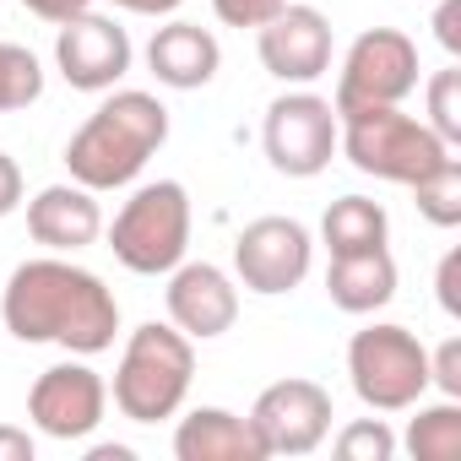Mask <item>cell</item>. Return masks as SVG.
<instances>
[{"instance_id":"cell-1","label":"cell","mask_w":461,"mask_h":461,"mask_svg":"<svg viewBox=\"0 0 461 461\" xmlns=\"http://www.w3.org/2000/svg\"><path fill=\"white\" fill-rule=\"evenodd\" d=\"M0 321L17 342H55L77 358H93L109 353L120 337V299L104 288L98 272L66 256H39L6 277Z\"/></svg>"},{"instance_id":"cell-2","label":"cell","mask_w":461,"mask_h":461,"mask_svg":"<svg viewBox=\"0 0 461 461\" xmlns=\"http://www.w3.org/2000/svg\"><path fill=\"white\" fill-rule=\"evenodd\" d=\"M163 141H168V109L152 93H136V87L114 93L109 87V98L66 141V168L87 190H120L147 168V158Z\"/></svg>"},{"instance_id":"cell-3","label":"cell","mask_w":461,"mask_h":461,"mask_svg":"<svg viewBox=\"0 0 461 461\" xmlns=\"http://www.w3.org/2000/svg\"><path fill=\"white\" fill-rule=\"evenodd\" d=\"M190 380H195V342L168 321H147L125 337L120 348V364H114V407L120 418L131 423H163L185 407L190 396Z\"/></svg>"},{"instance_id":"cell-4","label":"cell","mask_w":461,"mask_h":461,"mask_svg":"<svg viewBox=\"0 0 461 461\" xmlns=\"http://www.w3.org/2000/svg\"><path fill=\"white\" fill-rule=\"evenodd\" d=\"M337 152L358 174H375V179H391V185H412L418 174L445 163L456 147H445L423 120L402 114V104H385V109H342L337 114Z\"/></svg>"},{"instance_id":"cell-5","label":"cell","mask_w":461,"mask_h":461,"mask_svg":"<svg viewBox=\"0 0 461 461\" xmlns=\"http://www.w3.org/2000/svg\"><path fill=\"white\" fill-rule=\"evenodd\" d=\"M109 250L136 277H168L190 250V190L179 179L141 185L109 222Z\"/></svg>"},{"instance_id":"cell-6","label":"cell","mask_w":461,"mask_h":461,"mask_svg":"<svg viewBox=\"0 0 461 461\" xmlns=\"http://www.w3.org/2000/svg\"><path fill=\"white\" fill-rule=\"evenodd\" d=\"M348 380L369 412H407L429 391V348L407 326L375 321L348 342Z\"/></svg>"},{"instance_id":"cell-7","label":"cell","mask_w":461,"mask_h":461,"mask_svg":"<svg viewBox=\"0 0 461 461\" xmlns=\"http://www.w3.org/2000/svg\"><path fill=\"white\" fill-rule=\"evenodd\" d=\"M418 93V44L402 28H369L348 44L331 109H385Z\"/></svg>"},{"instance_id":"cell-8","label":"cell","mask_w":461,"mask_h":461,"mask_svg":"<svg viewBox=\"0 0 461 461\" xmlns=\"http://www.w3.org/2000/svg\"><path fill=\"white\" fill-rule=\"evenodd\" d=\"M261 147L272 158L277 174L288 179H315L331 168L337 158V109L331 98L321 93H283L272 109H267V125H261Z\"/></svg>"},{"instance_id":"cell-9","label":"cell","mask_w":461,"mask_h":461,"mask_svg":"<svg viewBox=\"0 0 461 461\" xmlns=\"http://www.w3.org/2000/svg\"><path fill=\"white\" fill-rule=\"evenodd\" d=\"M331 391L321 380H304V375H288L277 385H267L250 407V429L261 439L267 456H310L326 445L331 434Z\"/></svg>"},{"instance_id":"cell-10","label":"cell","mask_w":461,"mask_h":461,"mask_svg":"<svg viewBox=\"0 0 461 461\" xmlns=\"http://www.w3.org/2000/svg\"><path fill=\"white\" fill-rule=\"evenodd\" d=\"M310 261H315V240L299 217H256L234 240V277L261 299L294 294L310 277Z\"/></svg>"},{"instance_id":"cell-11","label":"cell","mask_w":461,"mask_h":461,"mask_svg":"<svg viewBox=\"0 0 461 461\" xmlns=\"http://www.w3.org/2000/svg\"><path fill=\"white\" fill-rule=\"evenodd\" d=\"M109 412V385L98 369H87L82 358H66L55 369H44L28 391V418L39 434L50 439H87Z\"/></svg>"},{"instance_id":"cell-12","label":"cell","mask_w":461,"mask_h":461,"mask_svg":"<svg viewBox=\"0 0 461 461\" xmlns=\"http://www.w3.org/2000/svg\"><path fill=\"white\" fill-rule=\"evenodd\" d=\"M131 60H136L131 33L114 17L82 12V17L60 23V33H55V66L77 93H109L131 71Z\"/></svg>"},{"instance_id":"cell-13","label":"cell","mask_w":461,"mask_h":461,"mask_svg":"<svg viewBox=\"0 0 461 461\" xmlns=\"http://www.w3.org/2000/svg\"><path fill=\"white\" fill-rule=\"evenodd\" d=\"M256 50H261V66L288 82V87H310L331 71V23L315 12V6H288L256 28Z\"/></svg>"},{"instance_id":"cell-14","label":"cell","mask_w":461,"mask_h":461,"mask_svg":"<svg viewBox=\"0 0 461 461\" xmlns=\"http://www.w3.org/2000/svg\"><path fill=\"white\" fill-rule=\"evenodd\" d=\"M163 299H168V321L190 342H212L222 331H234V321H240V288L212 261H179L168 272Z\"/></svg>"},{"instance_id":"cell-15","label":"cell","mask_w":461,"mask_h":461,"mask_svg":"<svg viewBox=\"0 0 461 461\" xmlns=\"http://www.w3.org/2000/svg\"><path fill=\"white\" fill-rule=\"evenodd\" d=\"M28 234L50 250V256H77L104 234V212H98V190L87 185H44L28 201Z\"/></svg>"},{"instance_id":"cell-16","label":"cell","mask_w":461,"mask_h":461,"mask_svg":"<svg viewBox=\"0 0 461 461\" xmlns=\"http://www.w3.org/2000/svg\"><path fill=\"white\" fill-rule=\"evenodd\" d=\"M217 66H222V50H217V39H212L206 28H195V23H168V28H158L152 44H147V71H152L163 87H174V93L206 87V82L217 77Z\"/></svg>"},{"instance_id":"cell-17","label":"cell","mask_w":461,"mask_h":461,"mask_svg":"<svg viewBox=\"0 0 461 461\" xmlns=\"http://www.w3.org/2000/svg\"><path fill=\"white\" fill-rule=\"evenodd\" d=\"M174 456L179 461H267L250 418L228 407H195L174 429Z\"/></svg>"},{"instance_id":"cell-18","label":"cell","mask_w":461,"mask_h":461,"mask_svg":"<svg viewBox=\"0 0 461 461\" xmlns=\"http://www.w3.org/2000/svg\"><path fill=\"white\" fill-rule=\"evenodd\" d=\"M326 294L342 315H375L396 299V261L391 250H364V256H331L326 267Z\"/></svg>"},{"instance_id":"cell-19","label":"cell","mask_w":461,"mask_h":461,"mask_svg":"<svg viewBox=\"0 0 461 461\" xmlns=\"http://www.w3.org/2000/svg\"><path fill=\"white\" fill-rule=\"evenodd\" d=\"M321 240L331 256H364V250H380L391 240V217L369 195H342L321 217Z\"/></svg>"},{"instance_id":"cell-20","label":"cell","mask_w":461,"mask_h":461,"mask_svg":"<svg viewBox=\"0 0 461 461\" xmlns=\"http://www.w3.org/2000/svg\"><path fill=\"white\" fill-rule=\"evenodd\" d=\"M407 456L412 461H456L461 456V402H434L423 407L418 402V418L407 423Z\"/></svg>"},{"instance_id":"cell-21","label":"cell","mask_w":461,"mask_h":461,"mask_svg":"<svg viewBox=\"0 0 461 461\" xmlns=\"http://www.w3.org/2000/svg\"><path fill=\"white\" fill-rule=\"evenodd\" d=\"M407 190H412L423 222H434V228H456L461 222V158L456 152L445 163H434L429 174H418Z\"/></svg>"},{"instance_id":"cell-22","label":"cell","mask_w":461,"mask_h":461,"mask_svg":"<svg viewBox=\"0 0 461 461\" xmlns=\"http://www.w3.org/2000/svg\"><path fill=\"white\" fill-rule=\"evenodd\" d=\"M39 93H44V66H39V55L0 39V114L39 104Z\"/></svg>"},{"instance_id":"cell-23","label":"cell","mask_w":461,"mask_h":461,"mask_svg":"<svg viewBox=\"0 0 461 461\" xmlns=\"http://www.w3.org/2000/svg\"><path fill=\"white\" fill-rule=\"evenodd\" d=\"M423 98H429V120H423V125H429L445 147H461V71H456V66L434 71L429 87H423Z\"/></svg>"},{"instance_id":"cell-24","label":"cell","mask_w":461,"mask_h":461,"mask_svg":"<svg viewBox=\"0 0 461 461\" xmlns=\"http://www.w3.org/2000/svg\"><path fill=\"white\" fill-rule=\"evenodd\" d=\"M337 456L342 461H391L396 456V434L385 429V418H358L337 434Z\"/></svg>"},{"instance_id":"cell-25","label":"cell","mask_w":461,"mask_h":461,"mask_svg":"<svg viewBox=\"0 0 461 461\" xmlns=\"http://www.w3.org/2000/svg\"><path fill=\"white\" fill-rule=\"evenodd\" d=\"M283 6H288V0H212V12H217L222 28H261V23H272Z\"/></svg>"},{"instance_id":"cell-26","label":"cell","mask_w":461,"mask_h":461,"mask_svg":"<svg viewBox=\"0 0 461 461\" xmlns=\"http://www.w3.org/2000/svg\"><path fill=\"white\" fill-rule=\"evenodd\" d=\"M429 385H439L450 402H461V337H445L429 353Z\"/></svg>"},{"instance_id":"cell-27","label":"cell","mask_w":461,"mask_h":461,"mask_svg":"<svg viewBox=\"0 0 461 461\" xmlns=\"http://www.w3.org/2000/svg\"><path fill=\"white\" fill-rule=\"evenodd\" d=\"M434 294H439V310L450 321H461V250H445V261L434 272Z\"/></svg>"},{"instance_id":"cell-28","label":"cell","mask_w":461,"mask_h":461,"mask_svg":"<svg viewBox=\"0 0 461 461\" xmlns=\"http://www.w3.org/2000/svg\"><path fill=\"white\" fill-rule=\"evenodd\" d=\"M434 39L445 55H461V0H439L434 12Z\"/></svg>"},{"instance_id":"cell-29","label":"cell","mask_w":461,"mask_h":461,"mask_svg":"<svg viewBox=\"0 0 461 461\" xmlns=\"http://www.w3.org/2000/svg\"><path fill=\"white\" fill-rule=\"evenodd\" d=\"M17 6L60 28V23H71V17H82V12H93V0H17Z\"/></svg>"},{"instance_id":"cell-30","label":"cell","mask_w":461,"mask_h":461,"mask_svg":"<svg viewBox=\"0 0 461 461\" xmlns=\"http://www.w3.org/2000/svg\"><path fill=\"white\" fill-rule=\"evenodd\" d=\"M23 206V168L12 152H0V217H12Z\"/></svg>"},{"instance_id":"cell-31","label":"cell","mask_w":461,"mask_h":461,"mask_svg":"<svg viewBox=\"0 0 461 461\" xmlns=\"http://www.w3.org/2000/svg\"><path fill=\"white\" fill-rule=\"evenodd\" d=\"M33 434L17 429V423H0V461H33Z\"/></svg>"},{"instance_id":"cell-32","label":"cell","mask_w":461,"mask_h":461,"mask_svg":"<svg viewBox=\"0 0 461 461\" xmlns=\"http://www.w3.org/2000/svg\"><path fill=\"white\" fill-rule=\"evenodd\" d=\"M109 6H120V12H131V17H174L185 0H109Z\"/></svg>"},{"instance_id":"cell-33","label":"cell","mask_w":461,"mask_h":461,"mask_svg":"<svg viewBox=\"0 0 461 461\" xmlns=\"http://www.w3.org/2000/svg\"><path fill=\"white\" fill-rule=\"evenodd\" d=\"M87 461H136V450L131 445H93Z\"/></svg>"}]
</instances>
